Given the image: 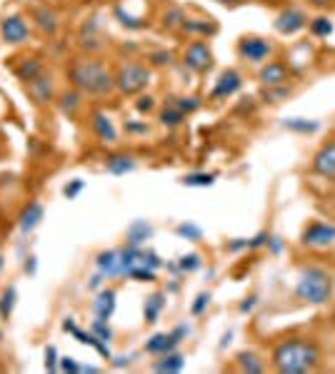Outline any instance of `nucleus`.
<instances>
[{"instance_id":"obj_1","label":"nucleus","mask_w":335,"mask_h":374,"mask_svg":"<svg viewBox=\"0 0 335 374\" xmlns=\"http://www.w3.org/2000/svg\"><path fill=\"white\" fill-rule=\"evenodd\" d=\"M323 359V349L313 337H285L270 352V367L280 374L315 372Z\"/></svg>"},{"instance_id":"obj_2","label":"nucleus","mask_w":335,"mask_h":374,"mask_svg":"<svg viewBox=\"0 0 335 374\" xmlns=\"http://www.w3.org/2000/svg\"><path fill=\"white\" fill-rule=\"evenodd\" d=\"M68 80L78 92L91 97L110 95L115 90V75L113 70L98 58H76L68 65Z\"/></svg>"},{"instance_id":"obj_3","label":"nucleus","mask_w":335,"mask_h":374,"mask_svg":"<svg viewBox=\"0 0 335 374\" xmlns=\"http://www.w3.org/2000/svg\"><path fill=\"white\" fill-rule=\"evenodd\" d=\"M335 292V279L328 269L323 267H305L303 272L298 274V282H295V299L308 307H323L333 299Z\"/></svg>"},{"instance_id":"obj_4","label":"nucleus","mask_w":335,"mask_h":374,"mask_svg":"<svg viewBox=\"0 0 335 374\" xmlns=\"http://www.w3.org/2000/svg\"><path fill=\"white\" fill-rule=\"evenodd\" d=\"M115 90L120 92V95H138V92H143L148 85H150L153 80V73L148 65H143V63H135V60H125L120 63V65L115 68Z\"/></svg>"},{"instance_id":"obj_5","label":"nucleus","mask_w":335,"mask_h":374,"mask_svg":"<svg viewBox=\"0 0 335 374\" xmlns=\"http://www.w3.org/2000/svg\"><path fill=\"white\" fill-rule=\"evenodd\" d=\"M300 245L305 250H330L335 247V223L330 220H310L300 233Z\"/></svg>"},{"instance_id":"obj_6","label":"nucleus","mask_w":335,"mask_h":374,"mask_svg":"<svg viewBox=\"0 0 335 374\" xmlns=\"http://www.w3.org/2000/svg\"><path fill=\"white\" fill-rule=\"evenodd\" d=\"M273 50H275L273 43L260 36H243L238 41V46H235L238 58L243 63H248V65H263L265 60L273 58Z\"/></svg>"},{"instance_id":"obj_7","label":"nucleus","mask_w":335,"mask_h":374,"mask_svg":"<svg viewBox=\"0 0 335 374\" xmlns=\"http://www.w3.org/2000/svg\"><path fill=\"white\" fill-rule=\"evenodd\" d=\"M180 63H183L188 70L203 75V73H208L210 68H213V50H210V46L205 41H193L183 48Z\"/></svg>"},{"instance_id":"obj_8","label":"nucleus","mask_w":335,"mask_h":374,"mask_svg":"<svg viewBox=\"0 0 335 374\" xmlns=\"http://www.w3.org/2000/svg\"><path fill=\"white\" fill-rule=\"evenodd\" d=\"M308 21H310V16L303 11V8L288 6L275 16L273 28H275V33L290 38V36H298L300 31H305V28H308Z\"/></svg>"},{"instance_id":"obj_9","label":"nucleus","mask_w":335,"mask_h":374,"mask_svg":"<svg viewBox=\"0 0 335 374\" xmlns=\"http://www.w3.org/2000/svg\"><path fill=\"white\" fill-rule=\"evenodd\" d=\"M310 172L325 180H335V137L320 142L310 157Z\"/></svg>"},{"instance_id":"obj_10","label":"nucleus","mask_w":335,"mask_h":374,"mask_svg":"<svg viewBox=\"0 0 335 374\" xmlns=\"http://www.w3.org/2000/svg\"><path fill=\"white\" fill-rule=\"evenodd\" d=\"M293 78V68L290 63L285 60H265L263 65L258 68V82L263 87H270V85H288V80Z\"/></svg>"},{"instance_id":"obj_11","label":"nucleus","mask_w":335,"mask_h":374,"mask_svg":"<svg viewBox=\"0 0 335 374\" xmlns=\"http://www.w3.org/2000/svg\"><path fill=\"white\" fill-rule=\"evenodd\" d=\"M240 87H243V75H240L238 70H233V68H228V70L220 73L218 80H215L213 90H210V100L213 102L228 100V97H233Z\"/></svg>"},{"instance_id":"obj_12","label":"nucleus","mask_w":335,"mask_h":374,"mask_svg":"<svg viewBox=\"0 0 335 374\" xmlns=\"http://www.w3.org/2000/svg\"><path fill=\"white\" fill-rule=\"evenodd\" d=\"M28 36H31V28H28V23L21 16L3 18V23H0V38H3L6 46H21V43L28 41Z\"/></svg>"},{"instance_id":"obj_13","label":"nucleus","mask_w":335,"mask_h":374,"mask_svg":"<svg viewBox=\"0 0 335 374\" xmlns=\"http://www.w3.org/2000/svg\"><path fill=\"white\" fill-rule=\"evenodd\" d=\"M63 329H66L68 334H73V337H76L81 344H91V347L96 349L98 354H103V357H105V359H113V354H110V347H108V342L98 339L93 332H86V329H81V327H78V324H76V319H73V317H66V319H63Z\"/></svg>"},{"instance_id":"obj_14","label":"nucleus","mask_w":335,"mask_h":374,"mask_svg":"<svg viewBox=\"0 0 335 374\" xmlns=\"http://www.w3.org/2000/svg\"><path fill=\"white\" fill-rule=\"evenodd\" d=\"M88 125H91V132L100 142H105V145L118 142V130H115V125H113V120L105 115V112L93 110L91 115H88Z\"/></svg>"},{"instance_id":"obj_15","label":"nucleus","mask_w":335,"mask_h":374,"mask_svg":"<svg viewBox=\"0 0 335 374\" xmlns=\"http://www.w3.org/2000/svg\"><path fill=\"white\" fill-rule=\"evenodd\" d=\"M26 90L28 95H31V100L36 102V105H46V102L53 100V78L51 73L43 70L38 78H33L31 82H26Z\"/></svg>"},{"instance_id":"obj_16","label":"nucleus","mask_w":335,"mask_h":374,"mask_svg":"<svg viewBox=\"0 0 335 374\" xmlns=\"http://www.w3.org/2000/svg\"><path fill=\"white\" fill-rule=\"evenodd\" d=\"M178 33H185V36H193V38H210L218 33V23L213 18H190L185 16L183 26H180Z\"/></svg>"},{"instance_id":"obj_17","label":"nucleus","mask_w":335,"mask_h":374,"mask_svg":"<svg viewBox=\"0 0 335 374\" xmlns=\"http://www.w3.org/2000/svg\"><path fill=\"white\" fill-rule=\"evenodd\" d=\"M178 344H180V339L175 337L173 332H158L145 342V352L160 357V354H165V352H173Z\"/></svg>"},{"instance_id":"obj_18","label":"nucleus","mask_w":335,"mask_h":374,"mask_svg":"<svg viewBox=\"0 0 335 374\" xmlns=\"http://www.w3.org/2000/svg\"><path fill=\"white\" fill-rule=\"evenodd\" d=\"M33 23L43 36H56L58 31V16L56 11H51L48 6H38L33 8Z\"/></svg>"},{"instance_id":"obj_19","label":"nucleus","mask_w":335,"mask_h":374,"mask_svg":"<svg viewBox=\"0 0 335 374\" xmlns=\"http://www.w3.org/2000/svg\"><path fill=\"white\" fill-rule=\"evenodd\" d=\"M185 112L180 110L178 107V102H175V97H168L165 100V105H163V110H160V115H158V120H160V125L163 127H180L185 122Z\"/></svg>"},{"instance_id":"obj_20","label":"nucleus","mask_w":335,"mask_h":374,"mask_svg":"<svg viewBox=\"0 0 335 374\" xmlns=\"http://www.w3.org/2000/svg\"><path fill=\"white\" fill-rule=\"evenodd\" d=\"M93 312H96L98 319H110L113 312H115V289H100L98 297L93 299Z\"/></svg>"},{"instance_id":"obj_21","label":"nucleus","mask_w":335,"mask_h":374,"mask_svg":"<svg viewBox=\"0 0 335 374\" xmlns=\"http://www.w3.org/2000/svg\"><path fill=\"white\" fill-rule=\"evenodd\" d=\"M183 367H185L183 354L175 352V349L173 352L160 354V359L153 362V372H163V374H178V372H183Z\"/></svg>"},{"instance_id":"obj_22","label":"nucleus","mask_w":335,"mask_h":374,"mask_svg":"<svg viewBox=\"0 0 335 374\" xmlns=\"http://www.w3.org/2000/svg\"><path fill=\"white\" fill-rule=\"evenodd\" d=\"M43 220V205L41 203H28L26 208H23L21 218H18V228H21L23 235L33 233V230L41 225Z\"/></svg>"},{"instance_id":"obj_23","label":"nucleus","mask_w":335,"mask_h":374,"mask_svg":"<svg viewBox=\"0 0 335 374\" xmlns=\"http://www.w3.org/2000/svg\"><path fill=\"white\" fill-rule=\"evenodd\" d=\"M150 237H153V228L145 220H135V223H130V228L125 230V245H130V247H143Z\"/></svg>"},{"instance_id":"obj_24","label":"nucleus","mask_w":335,"mask_h":374,"mask_svg":"<svg viewBox=\"0 0 335 374\" xmlns=\"http://www.w3.org/2000/svg\"><path fill=\"white\" fill-rule=\"evenodd\" d=\"M105 170L110 175H128L130 170H135V157L128 155V152H115V155H108Z\"/></svg>"},{"instance_id":"obj_25","label":"nucleus","mask_w":335,"mask_h":374,"mask_svg":"<svg viewBox=\"0 0 335 374\" xmlns=\"http://www.w3.org/2000/svg\"><path fill=\"white\" fill-rule=\"evenodd\" d=\"M235 367H238V372L243 374H260L265 372V362L260 359L258 352H240L238 357H235Z\"/></svg>"},{"instance_id":"obj_26","label":"nucleus","mask_w":335,"mask_h":374,"mask_svg":"<svg viewBox=\"0 0 335 374\" xmlns=\"http://www.w3.org/2000/svg\"><path fill=\"white\" fill-rule=\"evenodd\" d=\"M98 28L100 26H98V21L93 18L91 23H86V28H83V33H81V46L86 48L88 53H96V50H103V48H105V43H103Z\"/></svg>"},{"instance_id":"obj_27","label":"nucleus","mask_w":335,"mask_h":374,"mask_svg":"<svg viewBox=\"0 0 335 374\" xmlns=\"http://www.w3.org/2000/svg\"><path fill=\"white\" fill-rule=\"evenodd\" d=\"M13 70H16V78H18V80L31 82L33 78L41 75V73L46 70V68H43V60H41V58H23V60L18 63V65L13 68Z\"/></svg>"},{"instance_id":"obj_28","label":"nucleus","mask_w":335,"mask_h":374,"mask_svg":"<svg viewBox=\"0 0 335 374\" xmlns=\"http://www.w3.org/2000/svg\"><path fill=\"white\" fill-rule=\"evenodd\" d=\"M280 125L288 132H295V135H315L320 130V122L308 120V117H285Z\"/></svg>"},{"instance_id":"obj_29","label":"nucleus","mask_w":335,"mask_h":374,"mask_svg":"<svg viewBox=\"0 0 335 374\" xmlns=\"http://www.w3.org/2000/svg\"><path fill=\"white\" fill-rule=\"evenodd\" d=\"M185 21V11L180 6H168L165 11L160 13V28L163 31H170V33H178L180 26Z\"/></svg>"},{"instance_id":"obj_30","label":"nucleus","mask_w":335,"mask_h":374,"mask_svg":"<svg viewBox=\"0 0 335 374\" xmlns=\"http://www.w3.org/2000/svg\"><path fill=\"white\" fill-rule=\"evenodd\" d=\"M96 267L105 277H118V250H103V252H98Z\"/></svg>"},{"instance_id":"obj_31","label":"nucleus","mask_w":335,"mask_h":374,"mask_svg":"<svg viewBox=\"0 0 335 374\" xmlns=\"http://www.w3.org/2000/svg\"><path fill=\"white\" fill-rule=\"evenodd\" d=\"M290 95H293V87L290 85H270L260 90V100H263L265 105H278V102L288 100Z\"/></svg>"},{"instance_id":"obj_32","label":"nucleus","mask_w":335,"mask_h":374,"mask_svg":"<svg viewBox=\"0 0 335 374\" xmlns=\"http://www.w3.org/2000/svg\"><path fill=\"white\" fill-rule=\"evenodd\" d=\"M163 307H165V294L163 292H153L150 297L145 299V322L148 324H153V322H158V317H160V312H163Z\"/></svg>"},{"instance_id":"obj_33","label":"nucleus","mask_w":335,"mask_h":374,"mask_svg":"<svg viewBox=\"0 0 335 374\" xmlns=\"http://www.w3.org/2000/svg\"><path fill=\"white\" fill-rule=\"evenodd\" d=\"M333 21H330L328 16H315L308 21V31L313 38H330L333 36Z\"/></svg>"},{"instance_id":"obj_34","label":"nucleus","mask_w":335,"mask_h":374,"mask_svg":"<svg viewBox=\"0 0 335 374\" xmlns=\"http://www.w3.org/2000/svg\"><path fill=\"white\" fill-rule=\"evenodd\" d=\"M16 299H18V292H16V287H13V284L3 289V294H0V319H3V322H8V319H11L13 307H16Z\"/></svg>"},{"instance_id":"obj_35","label":"nucleus","mask_w":335,"mask_h":374,"mask_svg":"<svg viewBox=\"0 0 335 374\" xmlns=\"http://www.w3.org/2000/svg\"><path fill=\"white\" fill-rule=\"evenodd\" d=\"M81 97H83V92H78L76 87H73V90L63 92V95H61V102H58V105H61V110L66 112V115H76V110L83 105Z\"/></svg>"},{"instance_id":"obj_36","label":"nucleus","mask_w":335,"mask_h":374,"mask_svg":"<svg viewBox=\"0 0 335 374\" xmlns=\"http://www.w3.org/2000/svg\"><path fill=\"white\" fill-rule=\"evenodd\" d=\"M180 182L185 187H210L215 182V175L213 172H188V175H183Z\"/></svg>"},{"instance_id":"obj_37","label":"nucleus","mask_w":335,"mask_h":374,"mask_svg":"<svg viewBox=\"0 0 335 374\" xmlns=\"http://www.w3.org/2000/svg\"><path fill=\"white\" fill-rule=\"evenodd\" d=\"M175 60L173 50H150L148 53V65L150 68H170Z\"/></svg>"},{"instance_id":"obj_38","label":"nucleus","mask_w":335,"mask_h":374,"mask_svg":"<svg viewBox=\"0 0 335 374\" xmlns=\"http://www.w3.org/2000/svg\"><path fill=\"white\" fill-rule=\"evenodd\" d=\"M175 235H178L180 240H188V242H198V240H203V230L193 223H180L178 228H175Z\"/></svg>"},{"instance_id":"obj_39","label":"nucleus","mask_w":335,"mask_h":374,"mask_svg":"<svg viewBox=\"0 0 335 374\" xmlns=\"http://www.w3.org/2000/svg\"><path fill=\"white\" fill-rule=\"evenodd\" d=\"M200 265H203V260H200L198 252L183 255V257L178 260V269H180V272H195V269H200Z\"/></svg>"},{"instance_id":"obj_40","label":"nucleus","mask_w":335,"mask_h":374,"mask_svg":"<svg viewBox=\"0 0 335 374\" xmlns=\"http://www.w3.org/2000/svg\"><path fill=\"white\" fill-rule=\"evenodd\" d=\"M128 279H135V282H155V269L138 265V267H133L130 272H128Z\"/></svg>"},{"instance_id":"obj_41","label":"nucleus","mask_w":335,"mask_h":374,"mask_svg":"<svg viewBox=\"0 0 335 374\" xmlns=\"http://www.w3.org/2000/svg\"><path fill=\"white\" fill-rule=\"evenodd\" d=\"M91 332L96 334L98 339H103V342H110L113 339V329H110V324H108L105 319H96V322L91 324Z\"/></svg>"},{"instance_id":"obj_42","label":"nucleus","mask_w":335,"mask_h":374,"mask_svg":"<svg viewBox=\"0 0 335 374\" xmlns=\"http://www.w3.org/2000/svg\"><path fill=\"white\" fill-rule=\"evenodd\" d=\"M175 102H178V107L185 112V115H190V112H195V110L200 107V100H198V97H193V95H188V97H175Z\"/></svg>"},{"instance_id":"obj_43","label":"nucleus","mask_w":335,"mask_h":374,"mask_svg":"<svg viewBox=\"0 0 335 374\" xmlns=\"http://www.w3.org/2000/svg\"><path fill=\"white\" fill-rule=\"evenodd\" d=\"M135 110L140 112V115H148V112L155 110V97L153 95H140L135 100Z\"/></svg>"},{"instance_id":"obj_44","label":"nucleus","mask_w":335,"mask_h":374,"mask_svg":"<svg viewBox=\"0 0 335 374\" xmlns=\"http://www.w3.org/2000/svg\"><path fill=\"white\" fill-rule=\"evenodd\" d=\"M255 107H258L255 97H240V102L235 105V115H250V112H255Z\"/></svg>"},{"instance_id":"obj_45","label":"nucleus","mask_w":335,"mask_h":374,"mask_svg":"<svg viewBox=\"0 0 335 374\" xmlns=\"http://www.w3.org/2000/svg\"><path fill=\"white\" fill-rule=\"evenodd\" d=\"M210 304V292H200L198 297H195V302H193V307H190V314H203L205 312V307Z\"/></svg>"},{"instance_id":"obj_46","label":"nucleus","mask_w":335,"mask_h":374,"mask_svg":"<svg viewBox=\"0 0 335 374\" xmlns=\"http://www.w3.org/2000/svg\"><path fill=\"white\" fill-rule=\"evenodd\" d=\"M148 122H140V120H125V132L128 135H148Z\"/></svg>"},{"instance_id":"obj_47","label":"nucleus","mask_w":335,"mask_h":374,"mask_svg":"<svg viewBox=\"0 0 335 374\" xmlns=\"http://www.w3.org/2000/svg\"><path fill=\"white\" fill-rule=\"evenodd\" d=\"M58 349L53 347V344H48V349H46V369L48 372H58Z\"/></svg>"},{"instance_id":"obj_48","label":"nucleus","mask_w":335,"mask_h":374,"mask_svg":"<svg viewBox=\"0 0 335 374\" xmlns=\"http://www.w3.org/2000/svg\"><path fill=\"white\" fill-rule=\"evenodd\" d=\"M83 187H86V182H83V180H73L71 185H66V190H63V195H66L68 200H76L78 195L83 193Z\"/></svg>"},{"instance_id":"obj_49","label":"nucleus","mask_w":335,"mask_h":374,"mask_svg":"<svg viewBox=\"0 0 335 374\" xmlns=\"http://www.w3.org/2000/svg\"><path fill=\"white\" fill-rule=\"evenodd\" d=\"M58 369H61V372L78 374V372H81V364H78L73 357H61V362H58Z\"/></svg>"},{"instance_id":"obj_50","label":"nucleus","mask_w":335,"mask_h":374,"mask_svg":"<svg viewBox=\"0 0 335 374\" xmlns=\"http://www.w3.org/2000/svg\"><path fill=\"white\" fill-rule=\"evenodd\" d=\"M268 237H270L268 233H258V235H255V237H250V240H248V250L265 247V245H268Z\"/></svg>"},{"instance_id":"obj_51","label":"nucleus","mask_w":335,"mask_h":374,"mask_svg":"<svg viewBox=\"0 0 335 374\" xmlns=\"http://www.w3.org/2000/svg\"><path fill=\"white\" fill-rule=\"evenodd\" d=\"M265 247H268L270 255H275V257H278V255L283 252V240H280V237H273V235H270V237H268V245H265Z\"/></svg>"},{"instance_id":"obj_52","label":"nucleus","mask_w":335,"mask_h":374,"mask_svg":"<svg viewBox=\"0 0 335 374\" xmlns=\"http://www.w3.org/2000/svg\"><path fill=\"white\" fill-rule=\"evenodd\" d=\"M305 6L313 11H328V8H333V0H305Z\"/></svg>"},{"instance_id":"obj_53","label":"nucleus","mask_w":335,"mask_h":374,"mask_svg":"<svg viewBox=\"0 0 335 374\" xmlns=\"http://www.w3.org/2000/svg\"><path fill=\"white\" fill-rule=\"evenodd\" d=\"M225 250H228V252H243V250H248V240H243V237L233 240V242L225 245Z\"/></svg>"},{"instance_id":"obj_54","label":"nucleus","mask_w":335,"mask_h":374,"mask_svg":"<svg viewBox=\"0 0 335 374\" xmlns=\"http://www.w3.org/2000/svg\"><path fill=\"white\" fill-rule=\"evenodd\" d=\"M255 302H258V297H255V294H250V297H245L243 302H240V307H238V309H240V312H243V314H245V312H253Z\"/></svg>"},{"instance_id":"obj_55","label":"nucleus","mask_w":335,"mask_h":374,"mask_svg":"<svg viewBox=\"0 0 335 374\" xmlns=\"http://www.w3.org/2000/svg\"><path fill=\"white\" fill-rule=\"evenodd\" d=\"M103 279H105V274H100V272H98L96 277H91V282H88V287H91V289H98V287H100V284H103Z\"/></svg>"},{"instance_id":"obj_56","label":"nucleus","mask_w":335,"mask_h":374,"mask_svg":"<svg viewBox=\"0 0 335 374\" xmlns=\"http://www.w3.org/2000/svg\"><path fill=\"white\" fill-rule=\"evenodd\" d=\"M130 362H133V357H115V359H113V367L120 369V367H128Z\"/></svg>"},{"instance_id":"obj_57","label":"nucleus","mask_w":335,"mask_h":374,"mask_svg":"<svg viewBox=\"0 0 335 374\" xmlns=\"http://www.w3.org/2000/svg\"><path fill=\"white\" fill-rule=\"evenodd\" d=\"M215 3H220V6H228V8H238V6H243V3H248V0H215Z\"/></svg>"},{"instance_id":"obj_58","label":"nucleus","mask_w":335,"mask_h":374,"mask_svg":"<svg viewBox=\"0 0 335 374\" xmlns=\"http://www.w3.org/2000/svg\"><path fill=\"white\" fill-rule=\"evenodd\" d=\"M36 267H38L36 257H28V262H26V272H28V274H36Z\"/></svg>"},{"instance_id":"obj_59","label":"nucleus","mask_w":335,"mask_h":374,"mask_svg":"<svg viewBox=\"0 0 335 374\" xmlns=\"http://www.w3.org/2000/svg\"><path fill=\"white\" fill-rule=\"evenodd\" d=\"M81 372H88V374H96V372H100L98 367H93V364H86V367H81Z\"/></svg>"},{"instance_id":"obj_60","label":"nucleus","mask_w":335,"mask_h":374,"mask_svg":"<svg viewBox=\"0 0 335 374\" xmlns=\"http://www.w3.org/2000/svg\"><path fill=\"white\" fill-rule=\"evenodd\" d=\"M0 269H3V255H0Z\"/></svg>"},{"instance_id":"obj_61","label":"nucleus","mask_w":335,"mask_h":374,"mask_svg":"<svg viewBox=\"0 0 335 374\" xmlns=\"http://www.w3.org/2000/svg\"><path fill=\"white\" fill-rule=\"evenodd\" d=\"M333 8H335V0H333Z\"/></svg>"}]
</instances>
